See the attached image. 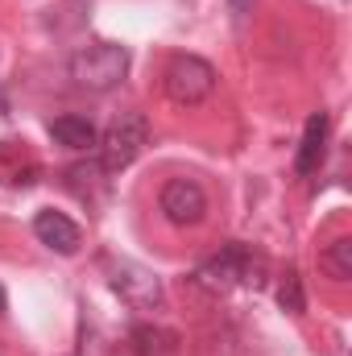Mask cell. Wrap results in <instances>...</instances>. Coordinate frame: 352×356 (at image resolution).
<instances>
[{
  "label": "cell",
  "instance_id": "obj_10",
  "mask_svg": "<svg viewBox=\"0 0 352 356\" xmlns=\"http://www.w3.org/2000/svg\"><path fill=\"white\" fill-rule=\"evenodd\" d=\"M133 340V353L137 356H175V336L162 332V327H150V323H137L129 332Z\"/></svg>",
  "mask_w": 352,
  "mask_h": 356
},
{
  "label": "cell",
  "instance_id": "obj_12",
  "mask_svg": "<svg viewBox=\"0 0 352 356\" xmlns=\"http://www.w3.org/2000/svg\"><path fill=\"white\" fill-rule=\"evenodd\" d=\"M278 302H282V311H290V315H303V311H307L303 282H298V273H294V269L282 277V286H278Z\"/></svg>",
  "mask_w": 352,
  "mask_h": 356
},
{
  "label": "cell",
  "instance_id": "obj_5",
  "mask_svg": "<svg viewBox=\"0 0 352 356\" xmlns=\"http://www.w3.org/2000/svg\"><path fill=\"white\" fill-rule=\"evenodd\" d=\"M108 286L133 307V311H158L166 302L162 294V277L154 269L137 266V261H108Z\"/></svg>",
  "mask_w": 352,
  "mask_h": 356
},
{
  "label": "cell",
  "instance_id": "obj_8",
  "mask_svg": "<svg viewBox=\"0 0 352 356\" xmlns=\"http://www.w3.org/2000/svg\"><path fill=\"white\" fill-rule=\"evenodd\" d=\"M323 145H328V112H315L303 129V141H298V158H294V170L307 178L323 166Z\"/></svg>",
  "mask_w": 352,
  "mask_h": 356
},
{
  "label": "cell",
  "instance_id": "obj_7",
  "mask_svg": "<svg viewBox=\"0 0 352 356\" xmlns=\"http://www.w3.org/2000/svg\"><path fill=\"white\" fill-rule=\"evenodd\" d=\"M33 236H38L46 249L63 253V257L79 253V245H83L79 224H75L71 216H63V211H38V216H33Z\"/></svg>",
  "mask_w": 352,
  "mask_h": 356
},
{
  "label": "cell",
  "instance_id": "obj_2",
  "mask_svg": "<svg viewBox=\"0 0 352 356\" xmlns=\"http://www.w3.org/2000/svg\"><path fill=\"white\" fill-rule=\"evenodd\" d=\"M145 141H150V120H145L141 112H120V116H112L108 129H104L99 141H95V145H99V166H104L108 175L133 166L137 154L145 149Z\"/></svg>",
  "mask_w": 352,
  "mask_h": 356
},
{
  "label": "cell",
  "instance_id": "obj_1",
  "mask_svg": "<svg viewBox=\"0 0 352 356\" xmlns=\"http://www.w3.org/2000/svg\"><path fill=\"white\" fill-rule=\"evenodd\" d=\"M67 71L79 88L88 91H112L129 75V50L116 42H88L67 58Z\"/></svg>",
  "mask_w": 352,
  "mask_h": 356
},
{
  "label": "cell",
  "instance_id": "obj_4",
  "mask_svg": "<svg viewBox=\"0 0 352 356\" xmlns=\"http://www.w3.org/2000/svg\"><path fill=\"white\" fill-rule=\"evenodd\" d=\"M262 266L245 245H228V249H220L216 257H207L203 266L191 273V282L199 286V290H207V294H224V290H232V286H241V282H257L253 277V269Z\"/></svg>",
  "mask_w": 352,
  "mask_h": 356
},
{
  "label": "cell",
  "instance_id": "obj_14",
  "mask_svg": "<svg viewBox=\"0 0 352 356\" xmlns=\"http://www.w3.org/2000/svg\"><path fill=\"white\" fill-rule=\"evenodd\" d=\"M228 4H232V13H237V17H245V13L253 8V0H228Z\"/></svg>",
  "mask_w": 352,
  "mask_h": 356
},
{
  "label": "cell",
  "instance_id": "obj_3",
  "mask_svg": "<svg viewBox=\"0 0 352 356\" xmlns=\"http://www.w3.org/2000/svg\"><path fill=\"white\" fill-rule=\"evenodd\" d=\"M162 91H166V99L178 104V108H195V104H203L216 91V67L203 63L199 54H175L166 63Z\"/></svg>",
  "mask_w": 352,
  "mask_h": 356
},
{
  "label": "cell",
  "instance_id": "obj_15",
  "mask_svg": "<svg viewBox=\"0 0 352 356\" xmlns=\"http://www.w3.org/2000/svg\"><path fill=\"white\" fill-rule=\"evenodd\" d=\"M8 311V298H4V286H0V315Z\"/></svg>",
  "mask_w": 352,
  "mask_h": 356
},
{
  "label": "cell",
  "instance_id": "obj_11",
  "mask_svg": "<svg viewBox=\"0 0 352 356\" xmlns=\"http://www.w3.org/2000/svg\"><path fill=\"white\" fill-rule=\"evenodd\" d=\"M319 266H323V273H328V277L349 282V277H352V241H349V236L332 241V245L319 253Z\"/></svg>",
  "mask_w": 352,
  "mask_h": 356
},
{
  "label": "cell",
  "instance_id": "obj_13",
  "mask_svg": "<svg viewBox=\"0 0 352 356\" xmlns=\"http://www.w3.org/2000/svg\"><path fill=\"white\" fill-rule=\"evenodd\" d=\"M79 356H112V344L95 332V327H79Z\"/></svg>",
  "mask_w": 352,
  "mask_h": 356
},
{
  "label": "cell",
  "instance_id": "obj_9",
  "mask_svg": "<svg viewBox=\"0 0 352 356\" xmlns=\"http://www.w3.org/2000/svg\"><path fill=\"white\" fill-rule=\"evenodd\" d=\"M50 137H54L63 149H91V145L99 141L95 124L83 120V116H58V120L50 124Z\"/></svg>",
  "mask_w": 352,
  "mask_h": 356
},
{
  "label": "cell",
  "instance_id": "obj_6",
  "mask_svg": "<svg viewBox=\"0 0 352 356\" xmlns=\"http://www.w3.org/2000/svg\"><path fill=\"white\" fill-rule=\"evenodd\" d=\"M162 216L175 224V228H195L203 224L207 216V191L199 186V178H170L162 186V199H158Z\"/></svg>",
  "mask_w": 352,
  "mask_h": 356
}]
</instances>
